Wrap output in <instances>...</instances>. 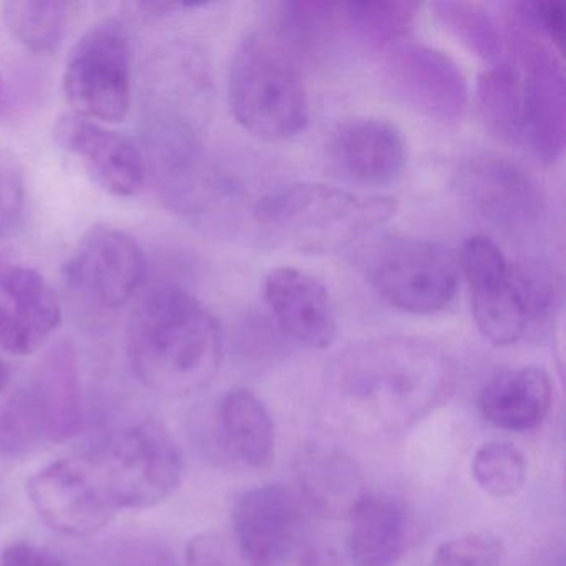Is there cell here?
<instances>
[{
  "mask_svg": "<svg viewBox=\"0 0 566 566\" xmlns=\"http://www.w3.org/2000/svg\"><path fill=\"white\" fill-rule=\"evenodd\" d=\"M417 11L416 2H350L343 4L344 29L380 52L402 41Z\"/></svg>",
  "mask_w": 566,
  "mask_h": 566,
  "instance_id": "26",
  "label": "cell"
},
{
  "mask_svg": "<svg viewBox=\"0 0 566 566\" xmlns=\"http://www.w3.org/2000/svg\"><path fill=\"white\" fill-rule=\"evenodd\" d=\"M54 137L107 193L128 198L144 187L147 165L132 138L74 114L59 118Z\"/></svg>",
  "mask_w": 566,
  "mask_h": 566,
  "instance_id": "14",
  "label": "cell"
},
{
  "mask_svg": "<svg viewBox=\"0 0 566 566\" xmlns=\"http://www.w3.org/2000/svg\"><path fill=\"white\" fill-rule=\"evenodd\" d=\"M432 9L442 24L476 57L499 64L503 52L502 34L486 9L472 2H436Z\"/></svg>",
  "mask_w": 566,
  "mask_h": 566,
  "instance_id": "28",
  "label": "cell"
},
{
  "mask_svg": "<svg viewBox=\"0 0 566 566\" xmlns=\"http://www.w3.org/2000/svg\"><path fill=\"white\" fill-rule=\"evenodd\" d=\"M304 566H323V563L319 562V559H311V562H307Z\"/></svg>",
  "mask_w": 566,
  "mask_h": 566,
  "instance_id": "37",
  "label": "cell"
},
{
  "mask_svg": "<svg viewBox=\"0 0 566 566\" xmlns=\"http://www.w3.org/2000/svg\"><path fill=\"white\" fill-rule=\"evenodd\" d=\"M147 274V260L137 241L111 227H94L78 241L64 264L72 290L102 310L130 303Z\"/></svg>",
  "mask_w": 566,
  "mask_h": 566,
  "instance_id": "11",
  "label": "cell"
},
{
  "mask_svg": "<svg viewBox=\"0 0 566 566\" xmlns=\"http://www.w3.org/2000/svg\"><path fill=\"white\" fill-rule=\"evenodd\" d=\"M29 386L34 389L49 427L51 442H64L84 426L77 354L71 343L55 344L42 357Z\"/></svg>",
  "mask_w": 566,
  "mask_h": 566,
  "instance_id": "21",
  "label": "cell"
},
{
  "mask_svg": "<svg viewBox=\"0 0 566 566\" xmlns=\"http://www.w3.org/2000/svg\"><path fill=\"white\" fill-rule=\"evenodd\" d=\"M91 457L120 510L160 505L184 479L180 450L157 422L127 427Z\"/></svg>",
  "mask_w": 566,
  "mask_h": 566,
  "instance_id": "6",
  "label": "cell"
},
{
  "mask_svg": "<svg viewBox=\"0 0 566 566\" xmlns=\"http://www.w3.org/2000/svg\"><path fill=\"white\" fill-rule=\"evenodd\" d=\"M28 185L21 165L0 154V237H12L25 223Z\"/></svg>",
  "mask_w": 566,
  "mask_h": 566,
  "instance_id": "31",
  "label": "cell"
},
{
  "mask_svg": "<svg viewBox=\"0 0 566 566\" xmlns=\"http://www.w3.org/2000/svg\"><path fill=\"white\" fill-rule=\"evenodd\" d=\"M218 432L224 449L250 469L273 463L274 423L266 406L247 389H231L218 403Z\"/></svg>",
  "mask_w": 566,
  "mask_h": 566,
  "instance_id": "22",
  "label": "cell"
},
{
  "mask_svg": "<svg viewBox=\"0 0 566 566\" xmlns=\"http://www.w3.org/2000/svg\"><path fill=\"white\" fill-rule=\"evenodd\" d=\"M188 566H261L254 562L237 536L201 533L187 545Z\"/></svg>",
  "mask_w": 566,
  "mask_h": 566,
  "instance_id": "32",
  "label": "cell"
},
{
  "mask_svg": "<svg viewBox=\"0 0 566 566\" xmlns=\"http://www.w3.org/2000/svg\"><path fill=\"white\" fill-rule=\"evenodd\" d=\"M28 495L41 518L62 535H94L120 512L91 455L38 470L29 479Z\"/></svg>",
  "mask_w": 566,
  "mask_h": 566,
  "instance_id": "9",
  "label": "cell"
},
{
  "mask_svg": "<svg viewBox=\"0 0 566 566\" xmlns=\"http://www.w3.org/2000/svg\"><path fill=\"white\" fill-rule=\"evenodd\" d=\"M553 402L548 373L528 366L503 370L480 390L479 407L499 429L526 432L542 426Z\"/></svg>",
  "mask_w": 566,
  "mask_h": 566,
  "instance_id": "20",
  "label": "cell"
},
{
  "mask_svg": "<svg viewBox=\"0 0 566 566\" xmlns=\"http://www.w3.org/2000/svg\"><path fill=\"white\" fill-rule=\"evenodd\" d=\"M264 297L280 329L307 349H326L336 339L337 319L329 291L294 268H277L264 281Z\"/></svg>",
  "mask_w": 566,
  "mask_h": 566,
  "instance_id": "17",
  "label": "cell"
},
{
  "mask_svg": "<svg viewBox=\"0 0 566 566\" xmlns=\"http://www.w3.org/2000/svg\"><path fill=\"white\" fill-rule=\"evenodd\" d=\"M48 440L44 410L28 382L0 406V455L18 459Z\"/></svg>",
  "mask_w": 566,
  "mask_h": 566,
  "instance_id": "27",
  "label": "cell"
},
{
  "mask_svg": "<svg viewBox=\"0 0 566 566\" xmlns=\"http://www.w3.org/2000/svg\"><path fill=\"white\" fill-rule=\"evenodd\" d=\"M523 21L538 29L548 41L563 52L565 49V6L559 2H530L520 4Z\"/></svg>",
  "mask_w": 566,
  "mask_h": 566,
  "instance_id": "33",
  "label": "cell"
},
{
  "mask_svg": "<svg viewBox=\"0 0 566 566\" xmlns=\"http://www.w3.org/2000/svg\"><path fill=\"white\" fill-rule=\"evenodd\" d=\"M515 35L522 69L523 147L546 164L559 160L565 148V77L562 62L523 22Z\"/></svg>",
  "mask_w": 566,
  "mask_h": 566,
  "instance_id": "13",
  "label": "cell"
},
{
  "mask_svg": "<svg viewBox=\"0 0 566 566\" xmlns=\"http://www.w3.org/2000/svg\"><path fill=\"white\" fill-rule=\"evenodd\" d=\"M472 475L476 485L495 499L515 495L525 483V457L513 443L492 440L473 455Z\"/></svg>",
  "mask_w": 566,
  "mask_h": 566,
  "instance_id": "29",
  "label": "cell"
},
{
  "mask_svg": "<svg viewBox=\"0 0 566 566\" xmlns=\"http://www.w3.org/2000/svg\"><path fill=\"white\" fill-rule=\"evenodd\" d=\"M460 271L472 291L473 317L483 337L495 346L518 343L535 317L518 273L495 241L470 237L460 253Z\"/></svg>",
  "mask_w": 566,
  "mask_h": 566,
  "instance_id": "10",
  "label": "cell"
},
{
  "mask_svg": "<svg viewBox=\"0 0 566 566\" xmlns=\"http://www.w3.org/2000/svg\"><path fill=\"white\" fill-rule=\"evenodd\" d=\"M396 200L319 184H294L268 191L253 207L258 230L280 243L307 251H337L382 227Z\"/></svg>",
  "mask_w": 566,
  "mask_h": 566,
  "instance_id": "3",
  "label": "cell"
},
{
  "mask_svg": "<svg viewBox=\"0 0 566 566\" xmlns=\"http://www.w3.org/2000/svg\"><path fill=\"white\" fill-rule=\"evenodd\" d=\"M479 107L486 128L500 140L523 145L522 75L512 64H496L480 77Z\"/></svg>",
  "mask_w": 566,
  "mask_h": 566,
  "instance_id": "24",
  "label": "cell"
},
{
  "mask_svg": "<svg viewBox=\"0 0 566 566\" xmlns=\"http://www.w3.org/2000/svg\"><path fill=\"white\" fill-rule=\"evenodd\" d=\"M0 311L12 333L34 350L62 324L57 294L41 273L22 264L0 263Z\"/></svg>",
  "mask_w": 566,
  "mask_h": 566,
  "instance_id": "19",
  "label": "cell"
},
{
  "mask_svg": "<svg viewBox=\"0 0 566 566\" xmlns=\"http://www.w3.org/2000/svg\"><path fill=\"white\" fill-rule=\"evenodd\" d=\"M300 482L304 495L321 512L349 513L364 495L356 465L334 449L307 450L300 459Z\"/></svg>",
  "mask_w": 566,
  "mask_h": 566,
  "instance_id": "23",
  "label": "cell"
},
{
  "mask_svg": "<svg viewBox=\"0 0 566 566\" xmlns=\"http://www.w3.org/2000/svg\"><path fill=\"white\" fill-rule=\"evenodd\" d=\"M329 157L340 177L359 187H387L402 177L407 147L402 132L382 118H354L337 127Z\"/></svg>",
  "mask_w": 566,
  "mask_h": 566,
  "instance_id": "16",
  "label": "cell"
},
{
  "mask_svg": "<svg viewBox=\"0 0 566 566\" xmlns=\"http://www.w3.org/2000/svg\"><path fill=\"white\" fill-rule=\"evenodd\" d=\"M67 2L59 0H11L2 6L12 38L35 54L57 51L67 24Z\"/></svg>",
  "mask_w": 566,
  "mask_h": 566,
  "instance_id": "25",
  "label": "cell"
},
{
  "mask_svg": "<svg viewBox=\"0 0 566 566\" xmlns=\"http://www.w3.org/2000/svg\"><path fill=\"white\" fill-rule=\"evenodd\" d=\"M347 555L354 566H397L409 546V518L399 500L364 493L347 513Z\"/></svg>",
  "mask_w": 566,
  "mask_h": 566,
  "instance_id": "18",
  "label": "cell"
},
{
  "mask_svg": "<svg viewBox=\"0 0 566 566\" xmlns=\"http://www.w3.org/2000/svg\"><path fill=\"white\" fill-rule=\"evenodd\" d=\"M369 273L384 301L417 316L447 310L459 290L455 261L427 241H390L374 256Z\"/></svg>",
  "mask_w": 566,
  "mask_h": 566,
  "instance_id": "8",
  "label": "cell"
},
{
  "mask_svg": "<svg viewBox=\"0 0 566 566\" xmlns=\"http://www.w3.org/2000/svg\"><path fill=\"white\" fill-rule=\"evenodd\" d=\"M228 101L238 124L263 140H290L310 122L306 88L293 57L264 32L248 35L234 52Z\"/></svg>",
  "mask_w": 566,
  "mask_h": 566,
  "instance_id": "4",
  "label": "cell"
},
{
  "mask_svg": "<svg viewBox=\"0 0 566 566\" xmlns=\"http://www.w3.org/2000/svg\"><path fill=\"white\" fill-rule=\"evenodd\" d=\"M9 382H11V369L4 360L0 359V396L8 389Z\"/></svg>",
  "mask_w": 566,
  "mask_h": 566,
  "instance_id": "36",
  "label": "cell"
},
{
  "mask_svg": "<svg viewBox=\"0 0 566 566\" xmlns=\"http://www.w3.org/2000/svg\"><path fill=\"white\" fill-rule=\"evenodd\" d=\"M502 542L486 532L467 533L442 543L430 566H500Z\"/></svg>",
  "mask_w": 566,
  "mask_h": 566,
  "instance_id": "30",
  "label": "cell"
},
{
  "mask_svg": "<svg viewBox=\"0 0 566 566\" xmlns=\"http://www.w3.org/2000/svg\"><path fill=\"white\" fill-rule=\"evenodd\" d=\"M460 200L483 223L510 237H528L542 227L545 198L532 174L512 158L479 154L455 171Z\"/></svg>",
  "mask_w": 566,
  "mask_h": 566,
  "instance_id": "7",
  "label": "cell"
},
{
  "mask_svg": "<svg viewBox=\"0 0 566 566\" xmlns=\"http://www.w3.org/2000/svg\"><path fill=\"white\" fill-rule=\"evenodd\" d=\"M452 357L430 340L389 336L359 340L327 366L329 406L367 432L409 429L455 389Z\"/></svg>",
  "mask_w": 566,
  "mask_h": 566,
  "instance_id": "1",
  "label": "cell"
},
{
  "mask_svg": "<svg viewBox=\"0 0 566 566\" xmlns=\"http://www.w3.org/2000/svg\"><path fill=\"white\" fill-rule=\"evenodd\" d=\"M221 353L217 319L177 284L151 287L132 313L128 363L154 392L187 396L203 389L220 369Z\"/></svg>",
  "mask_w": 566,
  "mask_h": 566,
  "instance_id": "2",
  "label": "cell"
},
{
  "mask_svg": "<svg viewBox=\"0 0 566 566\" xmlns=\"http://www.w3.org/2000/svg\"><path fill=\"white\" fill-rule=\"evenodd\" d=\"M380 54L386 84L403 104L433 120L462 117L469 85L449 55L412 41L396 42Z\"/></svg>",
  "mask_w": 566,
  "mask_h": 566,
  "instance_id": "12",
  "label": "cell"
},
{
  "mask_svg": "<svg viewBox=\"0 0 566 566\" xmlns=\"http://www.w3.org/2000/svg\"><path fill=\"white\" fill-rule=\"evenodd\" d=\"M11 111V101H9L8 88H6L4 78L0 75V118L6 117Z\"/></svg>",
  "mask_w": 566,
  "mask_h": 566,
  "instance_id": "35",
  "label": "cell"
},
{
  "mask_svg": "<svg viewBox=\"0 0 566 566\" xmlns=\"http://www.w3.org/2000/svg\"><path fill=\"white\" fill-rule=\"evenodd\" d=\"M2 566H64V563L48 549L18 542L6 548Z\"/></svg>",
  "mask_w": 566,
  "mask_h": 566,
  "instance_id": "34",
  "label": "cell"
},
{
  "mask_svg": "<svg viewBox=\"0 0 566 566\" xmlns=\"http://www.w3.org/2000/svg\"><path fill=\"white\" fill-rule=\"evenodd\" d=\"M64 94L72 114L97 124H118L132 105L130 39L122 22H98L71 52Z\"/></svg>",
  "mask_w": 566,
  "mask_h": 566,
  "instance_id": "5",
  "label": "cell"
},
{
  "mask_svg": "<svg viewBox=\"0 0 566 566\" xmlns=\"http://www.w3.org/2000/svg\"><path fill=\"white\" fill-rule=\"evenodd\" d=\"M303 525L300 496L281 483L251 489L234 509L233 535L261 566L283 559L296 546Z\"/></svg>",
  "mask_w": 566,
  "mask_h": 566,
  "instance_id": "15",
  "label": "cell"
}]
</instances>
